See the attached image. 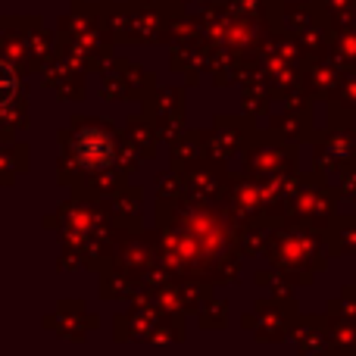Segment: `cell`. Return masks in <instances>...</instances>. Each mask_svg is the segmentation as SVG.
Here are the masks:
<instances>
[{
    "instance_id": "cell-1",
    "label": "cell",
    "mask_w": 356,
    "mask_h": 356,
    "mask_svg": "<svg viewBox=\"0 0 356 356\" xmlns=\"http://www.w3.org/2000/svg\"><path fill=\"white\" fill-rule=\"evenodd\" d=\"M85 147H79V156L85 166H106V160H110V141H106L104 135H85Z\"/></svg>"
}]
</instances>
